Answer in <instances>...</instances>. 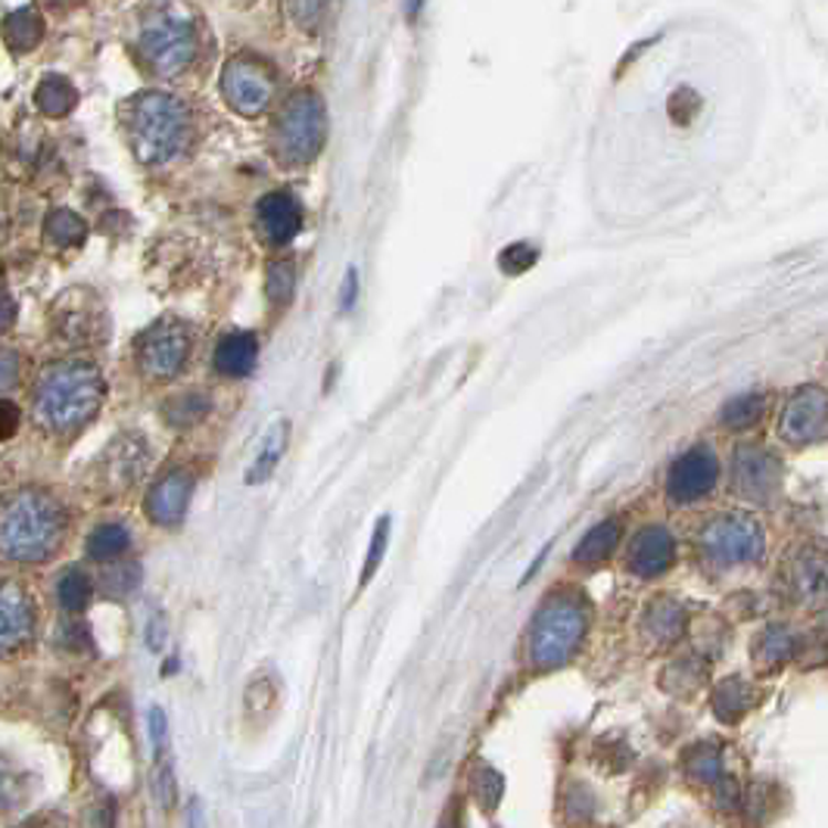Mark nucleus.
Masks as SVG:
<instances>
[{"label":"nucleus","mask_w":828,"mask_h":828,"mask_svg":"<svg viewBox=\"0 0 828 828\" xmlns=\"http://www.w3.org/2000/svg\"><path fill=\"white\" fill-rule=\"evenodd\" d=\"M128 144L147 166H162L184 150L190 138V113L172 94L144 91L121 106Z\"/></svg>","instance_id":"1"},{"label":"nucleus","mask_w":828,"mask_h":828,"mask_svg":"<svg viewBox=\"0 0 828 828\" xmlns=\"http://www.w3.org/2000/svg\"><path fill=\"white\" fill-rule=\"evenodd\" d=\"M539 259V250H535L533 243H511V246H505L499 256V268L505 275H523V272H530Z\"/></svg>","instance_id":"33"},{"label":"nucleus","mask_w":828,"mask_h":828,"mask_svg":"<svg viewBox=\"0 0 828 828\" xmlns=\"http://www.w3.org/2000/svg\"><path fill=\"white\" fill-rule=\"evenodd\" d=\"M778 436L792 446H810L828 436V393L819 386H800L785 402L778 417Z\"/></svg>","instance_id":"9"},{"label":"nucleus","mask_w":828,"mask_h":828,"mask_svg":"<svg viewBox=\"0 0 828 828\" xmlns=\"http://www.w3.org/2000/svg\"><path fill=\"white\" fill-rule=\"evenodd\" d=\"M355 287H359V275H355V272H349V275H346V287H343V309H352V302H355Z\"/></svg>","instance_id":"43"},{"label":"nucleus","mask_w":828,"mask_h":828,"mask_svg":"<svg viewBox=\"0 0 828 828\" xmlns=\"http://www.w3.org/2000/svg\"><path fill=\"white\" fill-rule=\"evenodd\" d=\"M284 10L294 17L296 25H302L309 32H315L321 25V17H325V3H287Z\"/></svg>","instance_id":"36"},{"label":"nucleus","mask_w":828,"mask_h":828,"mask_svg":"<svg viewBox=\"0 0 828 828\" xmlns=\"http://www.w3.org/2000/svg\"><path fill=\"white\" fill-rule=\"evenodd\" d=\"M41 38H44V19L38 17V10L32 3H22V7L7 13V22H3V41H7L10 51H35L38 44H41Z\"/></svg>","instance_id":"20"},{"label":"nucleus","mask_w":828,"mask_h":828,"mask_svg":"<svg viewBox=\"0 0 828 828\" xmlns=\"http://www.w3.org/2000/svg\"><path fill=\"white\" fill-rule=\"evenodd\" d=\"M140 51L159 75H178L197 56V32L188 19L162 13L144 22Z\"/></svg>","instance_id":"7"},{"label":"nucleus","mask_w":828,"mask_h":828,"mask_svg":"<svg viewBox=\"0 0 828 828\" xmlns=\"http://www.w3.org/2000/svg\"><path fill=\"white\" fill-rule=\"evenodd\" d=\"M188 828H209L206 822V804L203 800H190V807H188Z\"/></svg>","instance_id":"40"},{"label":"nucleus","mask_w":828,"mask_h":828,"mask_svg":"<svg viewBox=\"0 0 828 828\" xmlns=\"http://www.w3.org/2000/svg\"><path fill=\"white\" fill-rule=\"evenodd\" d=\"M106 396L104 374L85 362H63L47 368L38 383L35 417L53 433H72L85 427L100 412Z\"/></svg>","instance_id":"2"},{"label":"nucleus","mask_w":828,"mask_h":828,"mask_svg":"<svg viewBox=\"0 0 828 828\" xmlns=\"http://www.w3.org/2000/svg\"><path fill=\"white\" fill-rule=\"evenodd\" d=\"M162 414L174 427H190V424H200L209 414V399L203 393H181L162 405Z\"/></svg>","instance_id":"28"},{"label":"nucleus","mask_w":828,"mask_h":828,"mask_svg":"<svg viewBox=\"0 0 828 828\" xmlns=\"http://www.w3.org/2000/svg\"><path fill=\"white\" fill-rule=\"evenodd\" d=\"M439 828H458V813L449 810L446 816H443V822H439Z\"/></svg>","instance_id":"45"},{"label":"nucleus","mask_w":828,"mask_h":828,"mask_svg":"<svg viewBox=\"0 0 828 828\" xmlns=\"http://www.w3.org/2000/svg\"><path fill=\"white\" fill-rule=\"evenodd\" d=\"M17 352H3V390H10L13 386V380H17Z\"/></svg>","instance_id":"42"},{"label":"nucleus","mask_w":828,"mask_h":828,"mask_svg":"<svg viewBox=\"0 0 828 828\" xmlns=\"http://www.w3.org/2000/svg\"><path fill=\"white\" fill-rule=\"evenodd\" d=\"M682 626H686V614H682V607L673 598H660L645 614V629L657 641H673L682 633Z\"/></svg>","instance_id":"25"},{"label":"nucleus","mask_w":828,"mask_h":828,"mask_svg":"<svg viewBox=\"0 0 828 828\" xmlns=\"http://www.w3.org/2000/svg\"><path fill=\"white\" fill-rule=\"evenodd\" d=\"M794 576H797V592H804V595H826L828 592V564L813 554H807L797 564Z\"/></svg>","instance_id":"32"},{"label":"nucleus","mask_w":828,"mask_h":828,"mask_svg":"<svg viewBox=\"0 0 828 828\" xmlns=\"http://www.w3.org/2000/svg\"><path fill=\"white\" fill-rule=\"evenodd\" d=\"M620 545V523L617 520H602L598 527H592L583 542L576 545L573 552V561L576 564H598L607 554L614 552Z\"/></svg>","instance_id":"23"},{"label":"nucleus","mask_w":828,"mask_h":828,"mask_svg":"<svg viewBox=\"0 0 828 828\" xmlns=\"http://www.w3.org/2000/svg\"><path fill=\"white\" fill-rule=\"evenodd\" d=\"M256 222H259L262 237L268 243H290L302 227V209L287 190H275L262 197L256 206Z\"/></svg>","instance_id":"16"},{"label":"nucleus","mask_w":828,"mask_h":828,"mask_svg":"<svg viewBox=\"0 0 828 828\" xmlns=\"http://www.w3.org/2000/svg\"><path fill=\"white\" fill-rule=\"evenodd\" d=\"M32 633H35L32 602L25 598V592H19L13 583H7L3 595H0V641H3V648L13 651V648L32 639Z\"/></svg>","instance_id":"18"},{"label":"nucleus","mask_w":828,"mask_h":828,"mask_svg":"<svg viewBox=\"0 0 828 828\" xmlns=\"http://www.w3.org/2000/svg\"><path fill=\"white\" fill-rule=\"evenodd\" d=\"M91 294H66L60 299V306L53 311V325L60 340L70 346H87L100 340V302L87 299Z\"/></svg>","instance_id":"13"},{"label":"nucleus","mask_w":828,"mask_h":828,"mask_svg":"<svg viewBox=\"0 0 828 828\" xmlns=\"http://www.w3.org/2000/svg\"><path fill=\"white\" fill-rule=\"evenodd\" d=\"M256 359H259V340L256 333H246V330L227 333L222 337V343L215 346V368L227 378H246L256 368Z\"/></svg>","instance_id":"19"},{"label":"nucleus","mask_w":828,"mask_h":828,"mask_svg":"<svg viewBox=\"0 0 828 828\" xmlns=\"http://www.w3.org/2000/svg\"><path fill=\"white\" fill-rule=\"evenodd\" d=\"M150 461V449L140 436H119L100 458V480L109 492L128 489L140 477L144 465Z\"/></svg>","instance_id":"14"},{"label":"nucleus","mask_w":828,"mask_h":828,"mask_svg":"<svg viewBox=\"0 0 828 828\" xmlns=\"http://www.w3.org/2000/svg\"><path fill=\"white\" fill-rule=\"evenodd\" d=\"M190 352V333L181 321H159L140 340V368L153 380H172Z\"/></svg>","instance_id":"10"},{"label":"nucleus","mask_w":828,"mask_h":828,"mask_svg":"<svg viewBox=\"0 0 828 828\" xmlns=\"http://www.w3.org/2000/svg\"><path fill=\"white\" fill-rule=\"evenodd\" d=\"M325 131H328V116L325 104L311 94L299 91L294 94L284 109L277 113L275 121V150L287 166H306L325 147Z\"/></svg>","instance_id":"5"},{"label":"nucleus","mask_w":828,"mask_h":828,"mask_svg":"<svg viewBox=\"0 0 828 828\" xmlns=\"http://www.w3.org/2000/svg\"><path fill=\"white\" fill-rule=\"evenodd\" d=\"M691 769H694V773H698L701 778L720 776V754H716V751H710V747H701V751L694 754V763H691Z\"/></svg>","instance_id":"38"},{"label":"nucleus","mask_w":828,"mask_h":828,"mask_svg":"<svg viewBox=\"0 0 828 828\" xmlns=\"http://www.w3.org/2000/svg\"><path fill=\"white\" fill-rule=\"evenodd\" d=\"M128 545H131V533L121 523H100L94 533L87 535V554L97 561H113V558L128 552Z\"/></svg>","instance_id":"26"},{"label":"nucleus","mask_w":828,"mask_h":828,"mask_svg":"<svg viewBox=\"0 0 828 828\" xmlns=\"http://www.w3.org/2000/svg\"><path fill=\"white\" fill-rule=\"evenodd\" d=\"M701 552L708 554L713 564H747L763 554V533L751 518L723 514L713 518L701 530Z\"/></svg>","instance_id":"8"},{"label":"nucleus","mask_w":828,"mask_h":828,"mask_svg":"<svg viewBox=\"0 0 828 828\" xmlns=\"http://www.w3.org/2000/svg\"><path fill=\"white\" fill-rule=\"evenodd\" d=\"M190 496H193V477L184 470H172L159 477L153 489L147 492V514L156 527H178L188 514Z\"/></svg>","instance_id":"15"},{"label":"nucleus","mask_w":828,"mask_h":828,"mask_svg":"<svg viewBox=\"0 0 828 828\" xmlns=\"http://www.w3.org/2000/svg\"><path fill=\"white\" fill-rule=\"evenodd\" d=\"M744 708H747V694H744V686L739 679L720 686V691H716V713L723 720H735Z\"/></svg>","instance_id":"35"},{"label":"nucleus","mask_w":828,"mask_h":828,"mask_svg":"<svg viewBox=\"0 0 828 828\" xmlns=\"http://www.w3.org/2000/svg\"><path fill=\"white\" fill-rule=\"evenodd\" d=\"M35 104L44 116L63 119V116H70L72 109H75L78 94H75V87H72L70 78H63V75H47V78H41V85L35 87Z\"/></svg>","instance_id":"21"},{"label":"nucleus","mask_w":828,"mask_h":828,"mask_svg":"<svg viewBox=\"0 0 828 828\" xmlns=\"http://www.w3.org/2000/svg\"><path fill=\"white\" fill-rule=\"evenodd\" d=\"M66 518L47 492L22 489L3 505V554L19 564L47 561L63 542Z\"/></svg>","instance_id":"3"},{"label":"nucleus","mask_w":828,"mask_h":828,"mask_svg":"<svg viewBox=\"0 0 828 828\" xmlns=\"http://www.w3.org/2000/svg\"><path fill=\"white\" fill-rule=\"evenodd\" d=\"M138 580H140L138 564L109 570V573H106V592H109V595H121V592H128V588L138 586Z\"/></svg>","instance_id":"37"},{"label":"nucleus","mask_w":828,"mask_h":828,"mask_svg":"<svg viewBox=\"0 0 828 828\" xmlns=\"http://www.w3.org/2000/svg\"><path fill=\"white\" fill-rule=\"evenodd\" d=\"M17 421H19L17 405H13L10 399H3V436H7V439H10L13 431H17Z\"/></svg>","instance_id":"41"},{"label":"nucleus","mask_w":828,"mask_h":828,"mask_svg":"<svg viewBox=\"0 0 828 828\" xmlns=\"http://www.w3.org/2000/svg\"><path fill=\"white\" fill-rule=\"evenodd\" d=\"M716 480H720V461H716V455L708 446H694V449L686 452L670 467L667 492L679 505H689V501L704 499L710 489L716 486Z\"/></svg>","instance_id":"12"},{"label":"nucleus","mask_w":828,"mask_h":828,"mask_svg":"<svg viewBox=\"0 0 828 828\" xmlns=\"http://www.w3.org/2000/svg\"><path fill=\"white\" fill-rule=\"evenodd\" d=\"M676 542L670 530L664 527H648L641 530L633 545H629V570L636 576H660L664 570L673 564Z\"/></svg>","instance_id":"17"},{"label":"nucleus","mask_w":828,"mask_h":828,"mask_svg":"<svg viewBox=\"0 0 828 828\" xmlns=\"http://www.w3.org/2000/svg\"><path fill=\"white\" fill-rule=\"evenodd\" d=\"M13 315H17V309H13V296L3 294V328L13 325Z\"/></svg>","instance_id":"44"},{"label":"nucleus","mask_w":828,"mask_h":828,"mask_svg":"<svg viewBox=\"0 0 828 828\" xmlns=\"http://www.w3.org/2000/svg\"><path fill=\"white\" fill-rule=\"evenodd\" d=\"M87 237L85 219L72 209H53L44 222V241L51 243L53 250H75L82 246Z\"/></svg>","instance_id":"22"},{"label":"nucleus","mask_w":828,"mask_h":828,"mask_svg":"<svg viewBox=\"0 0 828 828\" xmlns=\"http://www.w3.org/2000/svg\"><path fill=\"white\" fill-rule=\"evenodd\" d=\"M732 486L744 501L766 505L778 489V458L760 446H739L732 458Z\"/></svg>","instance_id":"11"},{"label":"nucleus","mask_w":828,"mask_h":828,"mask_svg":"<svg viewBox=\"0 0 828 828\" xmlns=\"http://www.w3.org/2000/svg\"><path fill=\"white\" fill-rule=\"evenodd\" d=\"M91 595H94L91 576L82 573L78 567L66 570V573L60 576V583H56V598H60V604H63L66 611H82V607L91 602Z\"/></svg>","instance_id":"29"},{"label":"nucleus","mask_w":828,"mask_h":828,"mask_svg":"<svg viewBox=\"0 0 828 828\" xmlns=\"http://www.w3.org/2000/svg\"><path fill=\"white\" fill-rule=\"evenodd\" d=\"M150 735H153L156 757L162 760V751H166V713H162V708L150 710Z\"/></svg>","instance_id":"39"},{"label":"nucleus","mask_w":828,"mask_h":828,"mask_svg":"<svg viewBox=\"0 0 828 828\" xmlns=\"http://www.w3.org/2000/svg\"><path fill=\"white\" fill-rule=\"evenodd\" d=\"M296 290V265L290 259H277L268 265V299L275 306H287Z\"/></svg>","instance_id":"30"},{"label":"nucleus","mask_w":828,"mask_h":828,"mask_svg":"<svg viewBox=\"0 0 828 828\" xmlns=\"http://www.w3.org/2000/svg\"><path fill=\"white\" fill-rule=\"evenodd\" d=\"M287 436H290V424H287V421H280L275 431L265 436L259 458L253 461L250 474H246V484L256 486V484H262V480H268V477L275 474L277 461H280V455H284V449H287Z\"/></svg>","instance_id":"24"},{"label":"nucleus","mask_w":828,"mask_h":828,"mask_svg":"<svg viewBox=\"0 0 828 828\" xmlns=\"http://www.w3.org/2000/svg\"><path fill=\"white\" fill-rule=\"evenodd\" d=\"M275 70L253 56V53H237L231 56L222 70V97L225 104L241 113V116H259L268 109L275 97Z\"/></svg>","instance_id":"6"},{"label":"nucleus","mask_w":828,"mask_h":828,"mask_svg":"<svg viewBox=\"0 0 828 828\" xmlns=\"http://www.w3.org/2000/svg\"><path fill=\"white\" fill-rule=\"evenodd\" d=\"M588 614L586 604L576 595H554L539 607L533 629H530V660L539 670L564 667L576 655L580 641L586 636Z\"/></svg>","instance_id":"4"},{"label":"nucleus","mask_w":828,"mask_h":828,"mask_svg":"<svg viewBox=\"0 0 828 828\" xmlns=\"http://www.w3.org/2000/svg\"><path fill=\"white\" fill-rule=\"evenodd\" d=\"M386 542H390V518H380L378 520V530L371 535V545H368V554H364V564H362V586H368V580L378 573L380 561H383V554H386Z\"/></svg>","instance_id":"34"},{"label":"nucleus","mask_w":828,"mask_h":828,"mask_svg":"<svg viewBox=\"0 0 828 828\" xmlns=\"http://www.w3.org/2000/svg\"><path fill=\"white\" fill-rule=\"evenodd\" d=\"M470 785H474V794H477V800L484 804L486 810L499 807L501 792H505V782H501L499 769H492V766H486V763H477L474 773H470Z\"/></svg>","instance_id":"31"},{"label":"nucleus","mask_w":828,"mask_h":828,"mask_svg":"<svg viewBox=\"0 0 828 828\" xmlns=\"http://www.w3.org/2000/svg\"><path fill=\"white\" fill-rule=\"evenodd\" d=\"M766 412V399L760 396V393H744V396L729 399L723 405V417L725 427H732V431H744V427H754L760 417Z\"/></svg>","instance_id":"27"}]
</instances>
